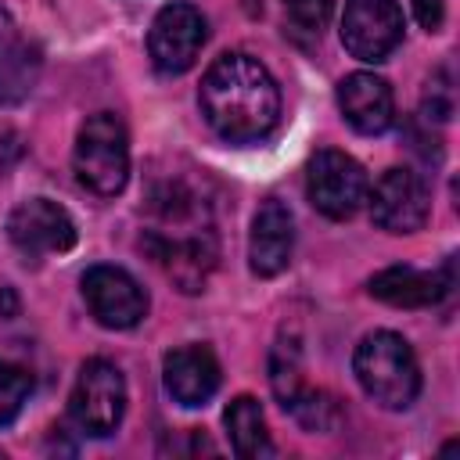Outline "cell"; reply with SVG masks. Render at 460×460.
Wrapping results in <instances>:
<instances>
[{
	"mask_svg": "<svg viewBox=\"0 0 460 460\" xmlns=\"http://www.w3.org/2000/svg\"><path fill=\"white\" fill-rule=\"evenodd\" d=\"M29 392H32V377H29V370L18 367V363L0 359V428L11 424V420L22 413Z\"/></svg>",
	"mask_w": 460,
	"mask_h": 460,
	"instance_id": "ac0fdd59",
	"label": "cell"
},
{
	"mask_svg": "<svg viewBox=\"0 0 460 460\" xmlns=\"http://www.w3.org/2000/svg\"><path fill=\"white\" fill-rule=\"evenodd\" d=\"M162 377H165V392L172 395V402L194 410V406H205L219 392L223 370L208 345H180L165 352Z\"/></svg>",
	"mask_w": 460,
	"mask_h": 460,
	"instance_id": "7c38bea8",
	"label": "cell"
},
{
	"mask_svg": "<svg viewBox=\"0 0 460 460\" xmlns=\"http://www.w3.org/2000/svg\"><path fill=\"white\" fill-rule=\"evenodd\" d=\"M75 180L97 194L115 198L129 180V133L115 111H93L79 126L75 151H72Z\"/></svg>",
	"mask_w": 460,
	"mask_h": 460,
	"instance_id": "3957f363",
	"label": "cell"
},
{
	"mask_svg": "<svg viewBox=\"0 0 460 460\" xmlns=\"http://www.w3.org/2000/svg\"><path fill=\"white\" fill-rule=\"evenodd\" d=\"M126 413V377L111 359H86L68 395V417L83 435L108 438Z\"/></svg>",
	"mask_w": 460,
	"mask_h": 460,
	"instance_id": "277c9868",
	"label": "cell"
},
{
	"mask_svg": "<svg viewBox=\"0 0 460 460\" xmlns=\"http://www.w3.org/2000/svg\"><path fill=\"white\" fill-rule=\"evenodd\" d=\"M270 385L280 406L305 428V431H331L338 424V406L327 392L313 388L302 374V356L295 341H280L270 359Z\"/></svg>",
	"mask_w": 460,
	"mask_h": 460,
	"instance_id": "8992f818",
	"label": "cell"
},
{
	"mask_svg": "<svg viewBox=\"0 0 460 460\" xmlns=\"http://www.w3.org/2000/svg\"><path fill=\"white\" fill-rule=\"evenodd\" d=\"M40 68H43V54L36 43L22 40L18 32L4 36L0 40V108L22 104L36 90Z\"/></svg>",
	"mask_w": 460,
	"mask_h": 460,
	"instance_id": "2e32d148",
	"label": "cell"
},
{
	"mask_svg": "<svg viewBox=\"0 0 460 460\" xmlns=\"http://www.w3.org/2000/svg\"><path fill=\"white\" fill-rule=\"evenodd\" d=\"M305 194L313 208L323 212L327 219H352L370 194V180H367V169L352 155L323 147L309 158Z\"/></svg>",
	"mask_w": 460,
	"mask_h": 460,
	"instance_id": "5b68a950",
	"label": "cell"
},
{
	"mask_svg": "<svg viewBox=\"0 0 460 460\" xmlns=\"http://www.w3.org/2000/svg\"><path fill=\"white\" fill-rule=\"evenodd\" d=\"M11 32H14V22H11V11H7V7L0 4V40H4V36H11Z\"/></svg>",
	"mask_w": 460,
	"mask_h": 460,
	"instance_id": "7402d4cb",
	"label": "cell"
},
{
	"mask_svg": "<svg viewBox=\"0 0 460 460\" xmlns=\"http://www.w3.org/2000/svg\"><path fill=\"white\" fill-rule=\"evenodd\" d=\"M453 259L442 270H413V266H388L370 277V295L395 309H428L438 305L453 291Z\"/></svg>",
	"mask_w": 460,
	"mask_h": 460,
	"instance_id": "4fadbf2b",
	"label": "cell"
},
{
	"mask_svg": "<svg viewBox=\"0 0 460 460\" xmlns=\"http://www.w3.org/2000/svg\"><path fill=\"white\" fill-rule=\"evenodd\" d=\"M295 219L280 198H266L252 216L248 234V266L255 277H277L291 262Z\"/></svg>",
	"mask_w": 460,
	"mask_h": 460,
	"instance_id": "5bb4252c",
	"label": "cell"
},
{
	"mask_svg": "<svg viewBox=\"0 0 460 460\" xmlns=\"http://www.w3.org/2000/svg\"><path fill=\"white\" fill-rule=\"evenodd\" d=\"M83 298L93 320L111 331H129L147 316V295L122 266H90L83 273Z\"/></svg>",
	"mask_w": 460,
	"mask_h": 460,
	"instance_id": "30bf717a",
	"label": "cell"
},
{
	"mask_svg": "<svg viewBox=\"0 0 460 460\" xmlns=\"http://www.w3.org/2000/svg\"><path fill=\"white\" fill-rule=\"evenodd\" d=\"M367 201H370V219L385 234H417L431 212L428 183L420 180V172L399 169V165L381 172V180L374 183V194H367Z\"/></svg>",
	"mask_w": 460,
	"mask_h": 460,
	"instance_id": "9c48e42d",
	"label": "cell"
},
{
	"mask_svg": "<svg viewBox=\"0 0 460 460\" xmlns=\"http://www.w3.org/2000/svg\"><path fill=\"white\" fill-rule=\"evenodd\" d=\"M208 129L226 144H259L280 122V90L252 54H223L208 65L198 90Z\"/></svg>",
	"mask_w": 460,
	"mask_h": 460,
	"instance_id": "6da1fadb",
	"label": "cell"
},
{
	"mask_svg": "<svg viewBox=\"0 0 460 460\" xmlns=\"http://www.w3.org/2000/svg\"><path fill=\"white\" fill-rule=\"evenodd\" d=\"M208 40V25L201 18L198 7L176 0V4H165L155 22H151V32H147V54H151V65L162 72V75H180L187 72L201 47Z\"/></svg>",
	"mask_w": 460,
	"mask_h": 460,
	"instance_id": "52a82bcc",
	"label": "cell"
},
{
	"mask_svg": "<svg viewBox=\"0 0 460 460\" xmlns=\"http://www.w3.org/2000/svg\"><path fill=\"white\" fill-rule=\"evenodd\" d=\"M338 108L356 133H385L395 119L392 86L374 72H352L338 83Z\"/></svg>",
	"mask_w": 460,
	"mask_h": 460,
	"instance_id": "9a60e30c",
	"label": "cell"
},
{
	"mask_svg": "<svg viewBox=\"0 0 460 460\" xmlns=\"http://www.w3.org/2000/svg\"><path fill=\"white\" fill-rule=\"evenodd\" d=\"M402 7L395 0H345L341 47L359 61H385L402 43Z\"/></svg>",
	"mask_w": 460,
	"mask_h": 460,
	"instance_id": "ba28073f",
	"label": "cell"
},
{
	"mask_svg": "<svg viewBox=\"0 0 460 460\" xmlns=\"http://www.w3.org/2000/svg\"><path fill=\"white\" fill-rule=\"evenodd\" d=\"M226 431H230V446L237 456L244 460H259V456H273V442H270V431H266V417H262V406L252 399V395H237L226 413Z\"/></svg>",
	"mask_w": 460,
	"mask_h": 460,
	"instance_id": "e0dca14e",
	"label": "cell"
},
{
	"mask_svg": "<svg viewBox=\"0 0 460 460\" xmlns=\"http://www.w3.org/2000/svg\"><path fill=\"white\" fill-rule=\"evenodd\" d=\"M359 388L381 410H410L420 392V367L410 341L395 331H370L352 356Z\"/></svg>",
	"mask_w": 460,
	"mask_h": 460,
	"instance_id": "7a4b0ae2",
	"label": "cell"
},
{
	"mask_svg": "<svg viewBox=\"0 0 460 460\" xmlns=\"http://www.w3.org/2000/svg\"><path fill=\"white\" fill-rule=\"evenodd\" d=\"M331 7H334V0H284L288 18L305 32H320L331 18Z\"/></svg>",
	"mask_w": 460,
	"mask_h": 460,
	"instance_id": "ffe728a7",
	"label": "cell"
},
{
	"mask_svg": "<svg viewBox=\"0 0 460 460\" xmlns=\"http://www.w3.org/2000/svg\"><path fill=\"white\" fill-rule=\"evenodd\" d=\"M453 111H456V86H453V72L442 65L431 72V79L424 86V119L446 122Z\"/></svg>",
	"mask_w": 460,
	"mask_h": 460,
	"instance_id": "d6986e66",
	"label": "cell"
},
{
	"mask_svg": "<svg viewBox=\"0 0 460 460\" xmlns=\"http://www.w3.org/2000/svg\"><path fill=\"white\" fill-rule=\"evenodd\" d=\"M413 14L428 32H438L442 18H446V7H442V0H413Z\"/></svg>",
	"mask_w": 460,
	"mask_h": 460,
	"instance_id": "44dd1931",
	"label": "cell"
},
{
	"mask_svg": "<svg viewBox=\"0 0 460 460\" xmlns=\"http://www.w3.org/2000/svg\"><path fill=\"white\" fill-rule=\"evenodd\" d=\"M7 237L11 244L25 255V259H40V255H61L75 244V223L72 216L50 201V198H29L22 201L11 216H7Z\"/></svg>",
	"mask_w": 460,
	"mask_h": 460,
	"instance_id": "8fae6325",
	"label": "cell"
}]
</instances>
